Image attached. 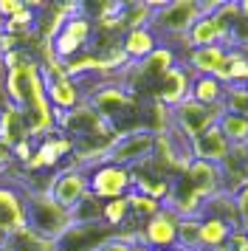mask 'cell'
<instances>
[{"instance_id": "1", "label": "cell", "mask_w": 248, "mask_h": 251, "mask_svg": "<svg viewBox=\"0 0 248 251\" xmlns=\"http://www.w3.org/2000/svg\"><path fill=\"white\" fill-rule=\"evenodd\" d=\"M85 88V102L110 125L116 136H124L130 130L141 127V99L124 88L119 79H104V82H90Z\"/></svg>"}, {"instance_id": "2", "label": "cell", "mask_w": 248, "mask_h": 251, "mask_svg": "<svg viewBox=\"0 0 248 251\" xmlns=\"http://www.w3.org/2000/svg\"><path fill=\"white\" fill-rule=\"evenodd\" d=\"M200 0H169V3H152V20L149 28L161 40V46H172L178 51L183 40L189 34V28L200 17ZM183 54V51H178Z\"/></svg>"}, {"instance_id": "3", "label": "cell", "mask_w": 248, "mask_h": 251, "mask_svg": "<svg viewBox=\"0 0 248 251\" xmlns=\"http://www.w3.org/2000/svg\"><path fill=\"white\" fill-rule=\"evenodd\" d=\"M25 228H31L34 234L56 243L71 228V212L56 206L48 198V192L25 195Z\"/></svg>"}, {"instance_id": "4", "label": "cell", "mask_w": 248, "mask_h": 251, "mask_svg": "<svg viewBox=\"0 0 248 251\" xmlns=\"http://www.w3.org/2000/svg\"><path fill=\"white\" fill-rule=\"evenodd\" d=\"M93 31H96V25H93V20L88 14L82 12V3H79V9L59 25V31L51 37L48 46H51V51H54V57L59 62H68V59L79 57V54H85L90 48Z\"/></svg>"}, {"instance_id": "5", "label": "cell", "mask_w": 248, "mask_h": 251, "mask_svg": "<svg viewBox=\"0 0 248 251\" xmlns=\"http://www.w3.org/2000/svg\"><path fill=\"white\" fill-rule=\"evenodd\" d=\"M56 133H62L65 138H71L74 144H82V141H90V138L116 136L110 130V125L88 102L74 107V110H68L62 116H56Z\"/></svg>"}, {"instance_id": "6", "label": "cell", "mask_w": 248, "mask_h": 251, "mask_svg": "<svg viewBox=\"0 0 248 251\" xmlns=\"http://www.w3.org/2000/svg\"><path fill=\"white\" fill-rule=\"evenodd\" d=\"M48 198L56 206H62L65 212H71L74 206L90 192L88 189V170H82L76 164H62L59 170L48 178Z\"/></svg>"}, {"instance_id": "7", "label": "cell", "mask_w": 248, "mask_h": 251, "mask_svg": "<svg viewBox=\"0 0 248 251\" xmlns=\"http://www.w3.org/2000/svg\"><path fill=\"white\" fill-rule=\"evenodd\" d=\"M88 189L96 201H101V203L116 201V198H127V195L133 192L130 170L116 167L110 161H101V164H96V167L88 170Z\"/></svg>"}, {"instance_id": "8", "label": "cell", "mask_w": 248, "mask_h": 251, "mask_svg": "<svg viewBox=\"0 0 248 251\" xmlns=\"http://www.w3.org/2000/svg\"><path fill=\"white\" fill-rule=\"evenodd\" d=\"M152 150H155V136L149 130L138 127V130L124 133V136H116V141H113V147L104 161H110L116 167H124V170H133V167L147 164L152 158Z\"/></svg>"}, {"instance_id": "9", "label": "cell", "mask_w": 248, "mask_h": 251, "mask_svg": "<svg viewBox=\"0 0 248 251\" xmlns=\"http://www.w3.org/2000/svg\"><path fill=\"white\" fill-rule=\"evenodd\" d=\"M220 113H223V110L198 104V102H192V99H186V102H180L178 107L169 110V116H172V130L180 133L186 141L198 138L200 133H206L209 127H214L217 119H220Z\"/></svg>"}, {"instance_id": "10", "label": "cell", "mask_w": 248, "mask_h": 251, "mask_svg": "<svg viewBox=\"0 0 248 251\" xmlns=\"http://www.w3.org/2000/svg\"><path fill=\"white\" fill-rule=\"evenodd\" d=\"M178 220L180 215H175L169 206H161V212L152 215L147 223H141V243L147 251H169L178 246Z\"/></svg>"}, {"instance_id": "11", "label": "cell", "mask_w": 248, "mask_h": 251, "mask_svg": "<svg viewBox=\"0 0 248 251\" xmlns=\"http://www.w3.org/2000/svg\"><path fill=\"white\" fill-rule=\"evenodd\" d=\"M116 231L104 223H71L62 237L56 240V251H99Z\"/></svg>"}, {"instance_id": "12", "label": "cell", "mask_w": 248, "mask_h": 251, "mask_svg": "<svg viewBox=\"0 0 248 251\" xmlns=\"http://www.w3.org/2000/svg\"><path fill=\"white\" fill-rule=\"evenodd\" d=\"M189 85H192V71L180 62V65H175L172 71H167V74L155 82L152 99L172 110V107H178L180 102L189 99Z\"/></svg>"}, {"instance_id": "13", "label": "cell", "mask_w": 248, "mask_h": 251, "mask_svg": "<svg viewBox=\"0 0 248 251\" xmlns=\"http://www.w3.org/2000/svg\"><path fill=\"white\" fill-rule=\"evenodd\" d=\"M45 99L51 104V110L56 116L74 110L79 104H85V88L82 82L71 79V76H54V79H45Z\"/></svg>"}, {"instance_id": "14", "label": "cell", "mask_w": 248, "mask_h": 251, "mask_svg": "<svg viewBox=\"0 0 248 251\" xmlns=\"http://www.w3.org/2000/svg\"><path fill=\"white\" fill-rule=\"evenodd\" d=\"M25 226V192L14 183L0 181V231L11 234Z\"/></svg>"}, {"instance_id": "15", "label": "cell", "mask_w": 248, "mask_h": 251, "mask_svg": "<svg viewBox=\"0 0 248 251\" xmlns=\"http://www.w3.org/2000/svg\"><path fill=\"white\" fill-rule=\"evenodd\" d=\"M189 150H192V161H203V164L220 167V164L228 158L231 144L225 141V136L217 130V125H214V127H209L206 133H200L198 138H192Z\"/></svg>"}, {"instance_id": "16", "label": "cell", "mask_w": 248, "mask_h": 251, "mask_svg": "<svg viewBox=\"0 0 248 251\" xmlns=\"http://www.w3.org/2000/svg\"><path fill=\"white\" fill-rule=\"evenodd\" d=\"M209 46H225L228 48V31H225L220 20L212 14H200L198 23L189 28V34L183 40V54L189 48H209Z\"/></svg>"}, {"instance_id": "17", "label": "cell", "mask_w": 248, "mask_h": 251, "mask_svg": "<svg viewBox=\"0 0 248 251\" xmlns=\"http://www.w3.org/2000/svg\"><path fill=\"white\" fill-rule=\"evenodd\" d=\"M189 183L198 195H203L206 201H212L214 195L223 192V175H220V167L214 164H203V161H192L189 167L183 170V175H178Z\"/></svg>"}, {"instance_id": "18", "label": "cell", "mask_w": 248, "mask_h": 251, "mask_svg": "<svg viewBox=\"0 0 248 251\" xmlns=\"http://www.w3.org/2000/svg\"><path fill=\"white\" fill-rule=\"evenodd\" d=\"M228 48L225 46H209V48H189L180 54V62L192 71V76H214L223 65Z\"/></svg>"}, {"instance_id": "19", "label": "cell", "mask_w": 248, "mask_h": 251, "mask_svg": "<svg viewBox=\"0 0 248 251\" xmlns=\"http://www.w3.org/2000/svg\"><path fill=\"white\" fill-rule=\"evenodd\" d=\"M158 46H161V40L152 34L149 25H144V28H130V31H124L122 34V51H124V57H127L130 65L147 59Z\"/></svg>"}, {"instance_id": "20", "label": "cell", "mask_w": 248, "mask_h": 251, "mask_svg": "<svg viewBox=\"0 0 248 251\" xmlns=\"http://www.w3.org/2000/svg\"><path fill=\"white\" fill-rule=\"evenodd\" d=\"M25 138H31V136H28V125L23 119L20 107H14V104H9L3 99L0 102V141L14 147V144L25 141Z\"/></svg>"}, {"instance_id": "21", "label": "cell", "mask_w": 248, "mask_h": 251, "mask_svg": "<svg viewBox=\"0 0 248 251\" xmlns=\"http://www.w3.org/2000/svg\"><path fill=\"white\" fill-rule=\"evenodd\" d=\"M223 96H225V85L217 79V76H192V85H189V99L192 102L220 110Z\"/></svg>"}, {"instance_id": "22", "label": "cell", "mask_w": 248, "mask_h": 251, "mask_svg": "<svg viewBox=\"0 0 248 251\" xmlns=\"http://www.w3.org/2000/svg\"><path fill=\"white\" fill-rule=\"evenodd\" d=\"M234 228L214 215H200V251H220Z\"/></svg>"}, {"instance_id": "23", "label": "cell", "mask_w": 248, "mask_h": 251, "mask_svg": "<svg viewBox=\"0 0 248 251\" xmlns=\"http://www.w3.org/2000/svg\"><path fill=\"white\" fill-rule=\"evenodd\" d=\"M0 251H56V243L40 237V234H34L31 228L23 226V228H17V231L6 234Z\"/></svg>"}, {"instance_id": "24", "label": "cell", "mask_w": 248, "mask_h": 251, "mask_svg": "<svg viewBox=\"0 0 248 251\" xmlns=\"http://www.w3.org/2000/svg\"><path fill=\"white\" fill-rule=\"evenodd\" d=\"M214 76L223 85H246L248 82V54L237 51V48H228L223 65H220V71Z\"/></svg>"}, {"instance_id": "25", "label": "cell", "mask_w": 248, "mask_h": 251, "mask_svg": "<svg viewBox=\"0 0 248 251\" xmlns=\"http://www.w3.org/2000/svg\"><path fill=\"white\" fill-rule=\"evenodd\" d=\"M217 130L225 136V141H228L231 147H246L248 144V119H243V116L220 113Z\"/></svg>"}, {"instance_id": "26", "label": "cell", "mask_w": 248, "mask_h": 251, "mask_svg": "<svg viewBox=\"0 0 248 251\" xmlns=\"http://www.w3.org/2000/svg\"><path fill=\"white\" fill-rule=\"evenodd\" d=\"M127 203H130V217H133V223L138 228H141V223H147L152 215H158L161 206H164V203H158L155 198H147V195L135 192V189L127 195Z\"/></svg>"}, {"instance_id": "27", "label": "cell", "mask_w": 248, "mask_h": 251, "mask_svg": "<svg viewBox=\"0 0 248 251\" xmlns=\"http://www.w3.org/2000/svg\"><path fill=\"white\" fill-rule=\"evenodd\" d=\"M178 251H200V217L178 220Z\"/></svg>"}, {"instance_id": "28", "label": "cell", "mask_w": 248, "mask_h": 251, "mask_svg": "<svg viewBox=\"0 0 248 251\" xmlns=\"http://www.w3.org/2000/svg\"><path fill=\"white\" fill-rule=\"evenodd\" d=\"M220 110L248 119V88L246 85H225V96H223Z\"/></svg>"}, {"instance_id": "29", "label": "cell", "mask_w": 248, "mask_h": 251, "mask_svg": "<svg viewBox=\"0 0 248 251\" xmlns=\"http://www.w3.org/2000/svg\"><path fill=\"white\" fill-rule=\"evenodd\" d=\"M71 223H101V201L88 192L71 209Z\"/></svg>"}, {"instance_id": "30", "label": "cell", "mask_w": 248, "mask_h": 251, "mask_svg": "<svg viewBox=\"0 0 248 251\" xmlns=\"http://www.w3.org/2000/svg\"><path fill=\"white\" fill-rule=\"evenodd\" d=\"M141 231V228H138ZM138 231H116L99 251H147Z\"/></svg>"}, {"instance_id": "31", "label": "cell", "mask_w": 248, "mask_h": 251, "mask_svg": "<svg viewBox=\"0 0 248 251\" xmlns=\"http://www.w3.org/2000/svg\"><path fill=\"white\" fill-rule=\"evenodd\" d=\"M25 9V0H0V23H6L9 17L20 14Z\"/></svg>"}, {"instance_id": "32", "label": "cell", "mask_w": 248, "mask_h": 251, "mask_svg": "<svg viewBox=\"0 0 248 251\" xmlns=\"http://www.w3.org/2000/svg\"><path fill=\"white\" fill-rule=\"evenodd\" d=\"M11 167H14V158H11V147L0 141V178H3V175H6Z\"/></svg>"}, {"instance_id": "33", "label": "cell", "mask_w": 248, "mask_h": 251, "mask_svg": "<svg viewBox=\"0 0 248 251\" xmlns=\"http://www.w3.org/2000/svg\"><path fill=\"white\" fill-rule=\"evenodd\" d=\"M237 6H240V17H243V20H248V0L237 3Z\"/></svg>"}, {"instance_id": "34", "label": "cell", "mask_w": 248, "mask_h": 251, "mask_svg": "<svg viewBox=\"0 0 248 251\" xmlns=\"http://www.w3.org/2000/svg\"><path fill=\"white\" fill-rule=\"evenodd\" d=\"M243 152H246V164H248V144H246V147H243Z\"/></svg>"}, {"instance_id": "35", "label": "cell", "mask_w": 248, "mask_h": 251, "mask_svg": "<svg viewBox=\"0 0 248 251\" xmlns=\"http://www.w3.org/2000/svg\"><path fill=\"white\" fill-rule=\"evenodd\" d=\"M3 240H6V234H3V231H0V246H3Z\"/></svg>"}, {"instance_id": "36", "label": "cell", "mask_w": 248, "mask_h": 251, "mask_svg": "<svg viewBox=\"0 0 248 251\" xmlns=\"http://www.w3.org/2000/svg\"><path fill=\"white\" fill-rule=\"evenodd\" d=\"M169 251H178V249H169Z\"/></svg>"}, {"instance_id": "37", "label": "cell", "mask_w": 248, "mask_h": 251, "mask_svg": "<svg viewBox=\"0 0 248 251\" xmlns=\"http://www.w3.org/2000/svg\"><path fill=\"white\" fill-rule=\"evenodd\" d=\"M246 88H248V82H246Z\"/></svg>"}]
</instances>
